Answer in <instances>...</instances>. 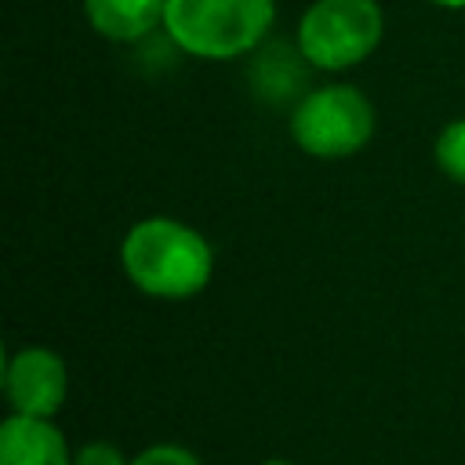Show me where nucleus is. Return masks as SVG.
Instances as JSON below:
<instances>
[{"mask_svg": "<svg viewBox=\"0 0 465 465\" xmlns=\"http://www.w3.org/2000/svg\"><path fill=\"white\" fill-rule=\"evenodd\" d=\"M120 265L142 294L182 302L211 283L214 251L200 229L167 214H153L127 229L120 243Z\"/></svg>", "mask_w": 465, "mask_h": 465, "instance_id": "f257e3e1", "label": "nucleus"}, {"mask_svg": "<svg viewBox=\"0 0 465 465\" xmlns=\"http://www.w3.org/2000/svg\"><path fill=\"white\" fill-rule=\"evenodd\" d=\"M276 22V0H167L171 44L203 62L251 54Z\"/></svg>", "mask_w": 465, "mask_h": 465, "instance_id": "f03ea898", "label": "nucleus"}, {"mask_svg": "<svg viewBox=\"0 0 465 465\" xmlns=\"http://www.w3.org/2000/svg\"><path fill=\"white\" fill-rule=\"evenodd\" d=\"M385 11L378 0H312L298 18V54L320 73H341L378 51Z\"/></svg>", "mask_w": 465, "mask_h": 465, "instance_id": "7ed1b4c3", "label": "nucleus"}, {"mask_svg": "<svg viewBox=\"0 0 465 465\" xmlns=\"http://www.w3.org/2000/svg\"><path fill=\"white\" fill-rule=\"evenodd\" d=\"M374 134V105L352 84H323L291 109V138L312 160H345Z\"/></svg>", "mask_w": 465, "mask_h": 465, "instance_id": "20e7f679", "label": "nucleus"}, {"mask_svg": "<svg viewBox=\"0 0 465 465\" xmlns=\"http://www.w3.org/2000/svg\"><path fill=\"white\" fill-rule=\"evenodd\" d=\"M4 396L15 414L54 418L69 396V371L54 349L25 345L4 360Z\"/></svg>", "mask_w": 465, "mask_h": 465, "instance_id": "39448f33", "label": "nucleus"}, {"mask_svg": "<svg viewBox=\"0 0 465 465\" xmlns=\"http://www.w3.org/2000/svg\"><path fill=\"white\" fill-rule=\"evenodd\" d=\"M0 465H73V450L51 418L11 411L0 425Z\"/></svg>", "mask_w": 465, "mask_h": 465, "instance_id": "423d86ee", "label": "nucleus"}, {"mask_svg": "<svg viewBox=\"0 0 465 465\" xmlns=\"http://www.w3.org/2000/svg\"><path fill=\"white\" fill-rule=\"evenodd\" d=\"M167 0H84L87 25L113 40V44H134L149 36L156 25H163Z\"/></svg>", "mask_w": 465, "mask_h": 465, "instance_id": "0eeeda50", "label": "nucleus"}, {"mask_svg": "<svg viewBox=\"0 0 465 465\" xmlns=\"http://www.w3.org/2000/svg\"><path fill=\"white\" fill-rule=\"evenodd\" d=\"M432 160H436V167H440L450 182L465 185V116L450 120V124L436 134Z\"/></svg>", "mask_w": 465, "mask_h": 465, "instance_id": "6e6552de", "label": "nucleus"}, {"mask_svg": "<svg viewBox=\"0 0 465 465\" xmlns=\"http://www.w3.org/2000/svg\"><path fill=\"white\" fill-rule=\"evenodd\" d=\"M131 465H203V461L182 443H153L142 454H134Z\"/></svg>", "mask_w": 465, "mask_h": 465, "instance_id": "1a4fd4ad", "label": "nucleus"}, {"mask_svg": "<svg viewBox=\"0 0 465 465\" xmlns=\"http://www.w3.org/2000/svg\"><path fill=\"white\" fill-rule=\"evenodd\" d=\"M73 465H131V458H124V450L109 440H91L73 450Z\"/></svg>", "mask_w": 465, "mask_h": 465, "instance_id": "9d476101", "label": "nucleus"}, {"mask_svg": "<svg viewBox=\"0 0 465 465\" xmlns=\"http://www.w3.org/2000/svg\"><path fill=\"white\" fill-rule=\"evenodd\" d=\"M429 4H440V7H465V0H429Z\"/></svg>", "mask_w": 465, "mask_h": 465, "instance_id": "9b49d317", "label": "nucleus"}, {"mask_svg": "<svg viewBox=\"0 0 465 465\" xmlns=\"http://www.w3.org/2000/svg\"><path fill=\"white\" fill-rule=\"evenodd\" d=\"M262 465H294V461H283V458H269V461H262Z\"/></svg>", "mask_w": 465, "mask_h": 465, "instance_id": "f8f14e48", "label": "nucleus"}]
</instances>
